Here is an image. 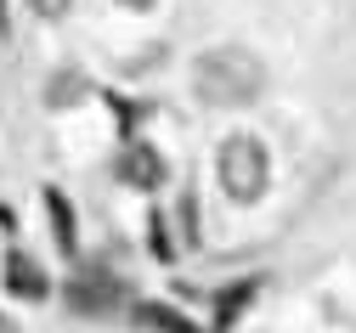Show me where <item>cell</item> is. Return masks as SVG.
<instances>
[{
	"instance_id": "52a82bcc",
	"label": "cell",
	"mask_w": 356,
	"mask_h": 333,
	"mask_svg": "<svg viewBox=\"0 0 356 333\" xmlns=\"http://www.w3.org/2000/svg\"><path fill=\"white\" fill-rule=\"evenodd\" d=\"M46 209H51V220H57V243H63V254H74V215H68L63 193H46Z\"/></svg>"
},
{
	"instance_id": "8992f818",
	"label": "cell",
	"mask_w": 356,
	"mask_h": 333,
	"mask_svg": "<svg viewBox=\"0 0 356 333\" xmlns=\"http://www.w3.org/2000/svg\"><path fill=\"white\" fill-rule=\"evenodd\" d=\"M136 322H142L147 333H198L181 311H164V305H136Z\"/></svg>"
},
{
	"instance_id": "277c9868",
	"label": "cell",
	"mask_w": 356,
	"mask_h": 333,
	"mask_svg": "<svg viewBox=\"0 0 356 333\" xmlns=\"http://www.w3.org/2000/svg\"><path fill=\"white\" fill-rule=\"evenodd\" d=\"M119 175H124V186L153 193V186H164V159L147 147V141H130V147L119 153Z\"/></svg>"
},
{
	"instance_id": "5b68a950",
	"label": "cell",
	"mask_w": 356,
	"mask_h": 333,
	"mask_svg": "<svg viewBox=\"0 0 356 333\" xmlns=\"http://www.w3.org/2000/svg\"><path fill=\"white\" fill-rule=\"evenodd\" d=\"M6 289H12L17 300H46V294H51V282L40 277V266H34L29 254L12 249V254H6Z\"/></svg>"
},
{
	"instance_id": "3957f363",
	"label": "cell",
	"mask_w": 356,
	"mask_h": 333,
	"mask_svg": "<svg viewBox=\"0 0 356 333\" xmlns=\"http://www.w3.org/2000/svg\"><path fill=\"white\" fill-rule=\"evenodd\" d=\"M119 277H108L102 266H91V271H79L74 282H68V305L74 311H85V316H97V311H113L119 305Z\"/></svg>"
},
{
	"instance_id": "9c48e42d",
	"label": "cell",
	"mask_w": 356,
	"mask_h": 333,
	"mask_svg": "<svg viewBox=\"0 0 356 333\" xmlns=\"http://www.w3.org/2000/svg\"><path fill=\"white\" fill-rule=\"evenodd\" d=\"M29 6H34V12H40V17H63V12H68V6H74V0H29Z\"/></svg>"
},
{
	"instance_id": "8fae6325",
	"label": "cell",
	"mask_w": 356,
	"mask_h": 333,
	"mask_svg": "<svg viewBox=\"0 0 356 333\" xmlns=\"http://www.w3.org/2000/svg\"><path fill=\"white\" fill-rule=\"evenodd\" d=\"M0 333H17V322H12V316H6V311H0Z\"/></svg>"
},
{
	"instance_id": "30bf717a",
	"label": "cell",
	"mask_w": 356,
	"mask_h": 333,
	"mask_svg": "<svg viewBox=\"0 0 356 333\" xmlns=\"http://www.w3.org/2000/svg\"><path fill=\"white\" fill-rule=\"evenodd\" d=\"M124 12H153V0H119Z\"/></svg>"
},
{
	"instance_id": "6da1fadb",
	"label": "cell",
	"mask_w": 356,
	"mask_h": 333,
	"mask_svg": "<svg viewBox=\"0 0 356 333\" xmlns=\"http://www.w3.org/2000/svg\"><path fill=\"white\" fill-rule=\"evenodd\" d=\"M193 79H198V97L215 102V108H243V102H254L260 90H266V68L243 51V45L204 51L198 68H193Z\"/></svg>"
},
{
	"instance_id": "ba28073f",
	"label": "cell",
	"mask_w": 356,
	"mask_h": 333,
	"mask_svg": "<svg viewBox=\"0 0 356 333\" xmlns=\"http://www.w3.org/2000/svg\"><path fill=\"white\" fill-rule=\"evenodd\" d=\"M79 97H85V79H79V74L51 79V108H68V102H79Z\"/></svg>"
},
{
	"instance_id": "7a4b0ae2",
	"label": "cell",
	"mask_w": 356,
	"mask_h": 333,
	"mask_svg": "<svg viewBox=\"0 0 356 333\" xmlns=\"http://www.w3.org/2000/svg\"><path fill=\"white\" fill-rule=\"evenodd\" d=\"M220 186H227L232 204H260L266 186H272V159H266L260 136H227L220 141Z\"/></svg>"
}]
</instances>
